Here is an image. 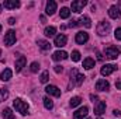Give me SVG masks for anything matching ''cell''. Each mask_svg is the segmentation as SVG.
Segmentation results:
<instances>
[{"label":"cell","instance_id":"cell-23","mask_svg":"<svg viewBox=\"0 0 121 119\" xmlns=\"http://www.w3.org/2000/svg\"><path fill=\"white\" fill-rule=\"evenodd\" d=\"M44 34H45V36L51 38V36H54V35L56 34V28H55V27H47L45 31H44Z\"/></svg>","mask_w":121,"mask_h":119},{"label":"cell","instance_id":"cell-35","mask_svg":"<svg viewBox=\"0 0 121 119\" xmlns=\"http://www.w3.org/2000/svg\"><path fill=\"white\" fill-rule=\"evenodd\" d=\"M113 115L118 118V116H121V111H118V109H114V111H113Z\"/></svg>","mask_w":121,"mask_h":119},{"label":"cell","instance_id":"cell-32","mask_svg":"<svg viewBox=\"0 0 121 119\" xmlns=\"http://www.w3.org/2000/svg\"><path fill=\"white\" fill-rule=\"evenodd\" d=\"M114 36H116L117 41H121V28H117L114 31Z\"/></svg>","mask_w":121,"mask_h":119},{"label":"cell","instance_id":"cell-33","mask_svg":"<svg viewBox=\"0 0 121 119\" xmlns=\"http://www.w3.org/2000/svg\"><path fill=\"white\" fill-rule=\"evenodd\" d=\"M79 24H80V23H79L78 20H72V21L69 23V28H75V27H78Z\"/></svg>","mask_w":121,"mask_h":119},{"label":"cell","instance_id":"cell-8","mask_svg":"<svg viewBox=\"0 0 121 119\" xmlns=\"http://www.w3.org/2000/svg\"><path fill=\"white\" fill-rule=\"evenodd\" d=\"M68 42V36L65 34H59L58 36H55V41H54V45L58 46V48H63Z\"/></svg>","mask_w":121,"mask_h":119},{"label":"cell","instance_id":"cell-44","mask_svg":"<svg viewBox=\"0 0 121 119\" xmlns=\"http://www.w3.org/2000/svg\"><path fill=\"white\" fill-rule=\"evenodd\" d=\"M99 119H100V118H99Z\"/></svg>","mask_w":121,"mask_h":119},{"label":"cell","instance_id":"cell-4","mask_svg":"<svg viewBox=\"0 0 121 119\" xmlns=\"http://www.w3.org/2000/svg\"><path fill=\"white\" fill-rule=\"evenodd\" d=\"M110 28H111V27H110V23L103 20V21H100V23L97 24V28H96V30H97V34H99V35L103 36V35H107V34L110 32Z\"/></svg>","mask_w":121,"mask_h":119},{"label":"cell","instance_id":"cell-7","mask_svg":"<svg viewBox=\"0 0 121 119\" xmlns=\"http://www.w3.org/2000/svg\"><path fill=\"white\" fill-rule=\"evenodd\" d=\"M75 41H76V44L83 45V44H86V42L89 41V34H87L86 31H79V32L76 34V36H75Z\"/></svg>","mask_w":121,"mask_h":119},{"label":"cell","instance_id":"cell-43","mask_svg":"<svg viewBox=\"0 0 121 119\" xmlns=\"http://www.w3.org/2000/svg\"><path fill=\"white\" fill-rule=\"evenodd\" d=\"M87 119H90V118H87Z\"/></svg>","mask_w":121,"mask_h":119},{"label":"cell","instance_id":"cell-19","mask_svg":"<svg viewBox=\"0 0 121 119\" xmlns=\"http://www.w3.org/2000/svg\"><path fill=\"white\" fill-rule=\"evenodd\" d=\"M11 76H13L11 69H4V70L1 71V74H0V80H3V81H9V80L11 79Z\"/></svg>","mask_w":121,"mask_h":119},{"label":"cell","instance_id":"cell-34","mask_svg":"<svg viewBox=\"0 0 121 119\" xmlns=\"http://www.w3.org/2000/svg\"><path fill=\"white\" fill-rule=\"evenodd\" d=\"M54 70H55V73H62V71H63V67H62V66H55Z\"/></svg>","mask_w":121,"mask_h":119},{"label":"cell","instance_id":"cell-29","mask_svg":"<svg viewBox=\"0 0 121 119\" xmlns=\"http://www.w3.org/2000/svg\"><path fill=\"white\" fill-rule=\"evenodd\" d=\"M30 70L32 73H37V71L39 70V63H38V62H32L31 66H30Z\"/></svg>","mask_w":121,"mask_h":119},{"label":"cell","instance_id":"cell-42","mask_svg":"<svg viewBox=\"0 0 121 119\" xmlns=\"http://www.w3.org/2000/svg\"><path fill=\"white\" fill-rule=\"evenodd\" d=\"M0 55H1V49H0Z\"/></svg>","mask_w":121,"mask_h":119},{"label":"cell","instance_id":"cell-6","mask_svg":"<svg viewBox=\"0 0 121 119\" xmlns=\"http://www.w3.org/2000/svg\"><path fill=\"white\" fill-rule=\"evenodd\" d=\"M86 4H87V1H86V0H75V1H72L70 10H72L73 13H80Z\"/></svg>","mask_w":121,"mask_h":119},{"label":"cell","instance_id":"cell-38","mask_svg":"<svg viewBox=\"0 0 121 119\" xmlns=\"http://www.w3.org/2000/svg\"><path fill=\"white\" fill-rule=\"evenodd\" d=\"M9 24L10 25H14L16 24V18H9Z\"/></svg>","mask_w":121,"mask_h":119},{"label":"cell","instance_id":"cell-24","mask_svg":"<svg viewBox=\"0 0 121 119\" xmlns=\"http://www.w3.org/2000/svg\"><path fill=\"white\" fill-rule=\"evenodd\" d=\"M80 24H82V25H85L86 28H90V27H91V20L87 17V16H83V17L80 18Z\"/></svg>","mask_w":121,"mask_h":119},{"label":"cell","instance_id":"cell-11","mask_svg":"<svg viewBox=\"0 0 121 119\" xmlns=\"http://www.w3.org/2000/svg\"><path fill=\"white\" fill-rule=\"evenodd\" d=\"M89 114V108L87 107H80L75 114H73V119H83L87 116Z\"/></svg>","mask_w":121,"mask_h":119},{"label":"cell","instance_id":"cell-5","mask_svg":"<svg viewBox=\"0 0 121 119\" xmlns=\"http://www.w3.org/2000/svg\"><path fill=\"white\" fill-rule=\"evenodd\" d=\"M4 44L7 46H13L16 44V31L14 30H9L4 35Z\"/></svg>","mask_w":121,"mask_h":119},{"label":"cell","instance_id":"cell-31","mask_svg":"<svg viewBox=\"0 0 121 119\" xmlns=\"http://www.w3.org/2000/svg\"><path fill=\"white\" fill-rule=\"evenodd\" d=\"M72 60L73 62H79L80 60V52L79 51H73L72 52Z\"/></svg>","mask_w":121,"mask_h":119},{"label":"cell","instance_id":"cell-22","mask_svg":"<svg viewBox=\"0 0 121 119\" xmlns=\"http://www.w3.org/2000/svg\"><path fill=\"white\" fill-rule=\"evenodd\" d=\"M59 16H60V18H63V20L69 18V16H70V10H69L68 7H62L60 11H59Z\"/></svg>","mask_w":121,"mask_h":119},{"label":"cell","instance_id":"cell-40","mask_svg":"<svg viewBox=\"0 0 121 119\" xmlns=\"http://www.w3.org/2000/svg\"><path fill=\"white\" fill-rule=\"evenodd\" d=\"M1 7H3V6H1V4H0V11H1Z\"/></svg>","mask_w":121,"mask_h":119},{"label":"cell","instance_id":"cell-20","mask_svg":"<svg viewBox=\"0 0 121 119\" xmlns=\"http://www.w3.org/2000/svg\"><path fill=\"white\" fill-rule=\"evenodd\" d=\"M37 45L42 49V51H49L51 49V44L48 41H44V39H38L37 41Z\"/></svg>","mask_w":121,"mask_h":119},{"label":"cell","instance_id":"cell-3","mask_svg":"<svg viewBox=\"0 0 121 119\" xmlns=\"http://www.w3.org/2000/svg\"><path fill=\"white\" fill-rule=\"evenodd\" d=\"M85 79H86V77H85L82 73H79L76 69H72V70H70V81H72V87H73V84H75V86H80V84H83Z\"/></svg>","mask_w":121,"mask_h":119},{"label":"cell","instance_id":"cell-21","mask_svg":"<svg viewBox=\"0 0 121 119\" xmlns=\"http://www.w3.org/2000/svg\"><path fill=\"white\" fill-rule=\"evenodd\" d=\"M83 67L86 69V70H90L94 67V59H91V58H86V59L83 60Z\"/></svg>","mask_w":121,"mask_h":119},{"label":"cell","instance_id":"cell-15","mask_svg":"<svg viewBox=\"0 0 121 119\" xmlns=\"http://www.w3.org/2000/svg\"><path fill=\"white\" fill-rule=\"evenodd\" d=\"M55 11H56V1H54V0H49V1L47 3V7H45V13H47L48 16H52Z\"/></svg>","mask_w":121,"mask_h":119},{"label":"cell","instance_id":"cell-13","mask_svg":"<svg viewBox=\"0 0 121 119\" xmlns=\"http://www.w3.org/2000/svg\"><path fill=\"white\" fill-rule=\"evenodd\" d=\"M104 111H106V102L104 101H97L94 104V114L101 115V114H104Z\"/></svg>","mask_w":121,"mask_h":119},{"label":"cell","instance_id":"cell-2","mask_svg":"<svg viewBox=\"0 0 121 119\" xmlns=\"http://www.w3.org/2000/svg\"><path fill=\"white\" fill-rule=\"evenodd\" d=\"M13 105H14L16 111H17V112H20L21 115H27V114H28L30 107H28V104H27L26 101H23L21 98H16V99L13 101Z\"/></svg>","mask_w":121,"mask_h":119},{"label":"cell","instance_id":"cell-9","mask_svg":"<svg viewBox=\"0 0 121 119\" xmlns=\"http://www.w3.org/2000/svg\"><path fill=\"white\" fill-rule=\"evenodd\" d=\"M96 90L97 91H108L110 90V83L107 80H104V79H100L96 83Z\"/></svg>","mask_w":121,"mask_h":119},{"label":"cell","instance_id":"cell-30","mask_svg":"<svg viewBox=\"0 0 121 119\" xmlns=\"http://www.w3.org/2000/svg\"><path fill=\"white\" fill-rule=\"evenodd\" d=\"M9 97V92H7V90L6 88H0V102L3 101V99H6Z\"/></svg>","mask_w":121,"mask_h":119},{"label":"cell","instance_id":"cell-25","mask_svg":"<svg viewBox=\"0 0 121 119\" xmlns=\"http://www.w3.org/2000/svg\"><path fill=\"white\" fill-rule=\"evenodd\" d=\"M42 101H44V107H45L47 109H52V108H54V101H52L49 97H45Z\"/></svg>","mask_w":121,"mask_h":119},{"label":"cell","instance_id":"cell-1","mask_svg":"<svg viewBox=\"0 0 121 119\" xmlns=\"http://www.w3.org/2000/svg\"><path fill=\"white\" fill-rule=\"evenodd\" d=\"M120 53H121V46L108 45V46H106V49H104V55H106V58H108V59H111V60L117 59Z\"/></svg>","mask_w":121,"mask_h":119},{"label":"cell","instance_id":"cell-39","mask_svg":"<svg viewBox=\"0 0 121 119\" xmlns=\"http://www.w3.org/2000/svg\"><path fill=\"white\" fill-rule=\"evenodd\" d=\"M97 59H99V60H103V56H101V53H100V52H97Z\"/></svg>","mask_w":121,"mask_h":119},{"label":"cell","instance_id":"cell-12","mask_svg":"<svg viewBox=\"0 0 121 119\" xmlns=\"http://www.w3.org/2000/svg\"><path fill=\"white\" fill-rule=\"evenodd\" d=\"M108 16H110L113 20H117V18H120V17H121V10H120V7H117V6H111V7L108 8Z\"/></svg>","mask_w":121,"mask_h":119},{"label":"cell","instance_id":"cell-18","mask_svg":"<svg viewBox=\"0 0 121 119\" xmlns=\"http://www.w3.org/2000/svg\"><path fill=\"white\" fill-rule=\"evenodd\" d=\"M52 59L55 60V62H59V60H65L68 59V53L65 52V51H56L54 55H52Z\"/></svg>","mask_w":121,"mask_h":119},{"label":"cell","instance_id":"cell-10","mask_svg":"<svg viewBox=\"0 0 121 119\" xmlns=\"http://www.w3.org/2000/svg\"><path fill=\"white\" fill-rule=\"evenodd\" d=\"M118 67H117V64H104L103 67H101V70H100V73L103 74V76H110L113 71H116Z\"/></svg>","mask_w":121,"mask_h":119},{"label":"cell","instance_id":"cell-14","mask_svg":"<svg viewBox=\"0 0 121 119\" xmlns=\"http://www.w3.org/2000/svg\"><path fill=\"white\" fill-rule=\"evenodd\" d=\"M3 6H4V8L13 10V8H18L20 7V1L18 0H4Z\"/></svg>","mask_w":121,"mask_h":119},{"label":"cell","instance_id":"cell-27","mask_svg":"<svg viewBox=\"0 0 121 119\" xmlns=\"http://www.w3.org/2000/svg\"><path fill=\"white\" fill-rule=\"evenodd\" d=\"M69 104H70V107H72V108H75V107H78V105H80V104H82V98H80V97H73V98L70 99V102H69Z\"/></svg>","mask_w":121,"mask_h":119},{"label":"cell","instance_id":"cell-17","mask_svg":"<svg viewBox=\"0 0 121 119\" xmlns=\"http://www.w3.org/2000/svg\"><path fill=\"white\" fill-rule=\"evenodd\" d=\"M26 63H27L26 56H18V59L16 60V71H21L23 67L26 66Z\"/></svg>","mask_w":121,"mask_h":119},{"label":"cell","instance_id":"cell-28","mask_svg":"<svg viewBox=\"0 0 121 119\" xmlns=\"http://www.w3.org/2000/svg\"><path fill=\"white\" fill-rule=\"evenodd\" d=\"M3 116H4L6 119H14V115H13V112H11L10 108H4V111H3Z\"/></svg>","mask_w":121,"mask_h":119},{"label":"cell","instance_id":"cell-26","mask_svg":"<svg viewBox=\"0 0 121 119\" xmlns=\"http://www.w3.org/2000/svg\"><path fill=\"white\" fill-rule=\"evenodd\" d=\"M48 80H49V71H48V70H45V71H42V73H41L39 81L45 84V83H48Z\"/></svg>","mask_w":121,"mask_h":119},{"label":"cell","instance_id":"cell-36","mask_svg":"<svg viewBox=\"0 0 121 119\" xmlns=\"http://www.w3.org/2000/svg\"><path fill=\"white\" fill-rule=\"evenodd\" d=\"M90 99L93 101V102H94V104H96V102H97V99H99V97H97V95H93V94H91V95H90Z\"/></svg>","mask_w":121,"mask_h":119},{"label":"cell","instance_id":"cell-16","mask_svg":"<svg viewBox=\"0 0 121 119\" xmlns=\"http://www.w3.org/2000/svg\"><path fill=\"white\" fill-rule=\"evenodd\" d=\"M45 91H47V94H49V95L60 97V90L56 86H47V87H45Z\"/></svg>","mask_w":121,"mask_h":119},{"label":"cell","instance_id":"cell-37","mask_svg":"<svg viewBox=\"0 0 121 119\" xmlns=\"http://www.w3.org/2000/svg\"><path fill=\"white\" fill-rule=\"evenodd\" d=\"M116 88L121 90V80H117V81H116Z\"/></svg>","mask_w":121,"mask_h":119},{"label":"cell","instance_id":"cell-41","mask_svg":"<svg viewBox=\"0 0 121 119\" xmlns=\"http://www.w3.org/2000/svg\"><path fill=\"white\" fill-rule=\"evenodd\" d=\"M0 32H1V24H0Z\"/></svg>","mask_w":121,"mask_h":119}]
</instances>
